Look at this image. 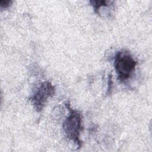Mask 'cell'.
<instances>
[{
	"instance_id": "1",
	"label": "cell",
	"mask_w": 152,
	"mask_h": 152,
	"mask_svg": "<svg viewBox=\"0 0 152 152\" xmlns=\"http://www.w3.org/2000/svg\"><path fill=\"white\" fill-rule=\"evenodd\" d=\"M137 62L128 51H118L114 58V66L120 81H126L135 71Z\"/></svg>"
},
{
	"instance_id": "2",
	"label": "cell",
	"mask_w": 152,
	"mask_h": 152,
	"mask_svg": "<svg viewBox=\"0 0 152 152\" xmlns=\"http://www.w3.org/2000/svg\"><path fill=\"white\" fill-rule=\"evenodd\" d=\"M69 110L70 113L64 122L63 128L68 138L80 143L79 137L81 125V115L76 110L71 109Z\"/></svg>"
},
{
	"instance_id": "3",
	"label": "cell",
	"mask_w": 152,
	"mask_h": 152,
	"mask_svg": "<svg viewBox=\"0 0 152 152\" xmlns=\"http://www.w3.org/2000/svg\"><path fill=\"white\" fill-rule=\"evenodd\" d=\"M54 91V87L48 81H45L40 85L36 92L30 99L38 112L42 110L47 100L53 94Z\"/></svg>"
},
{
	"instance_id": "4",
	"label": "cell",
	"mask_w": 152,
	"mask_h": 152,
	"mask_svg": "<svg viewBox=\"0 0 152 152\" xmlns=\"http://www.w3.org/2000/svg\"><path fill=\"white\" fill-rule=\"evenodd\" d=\"M12 3L11 1H0L1 8H7Z\"/></svg>"
}]
</instances>
